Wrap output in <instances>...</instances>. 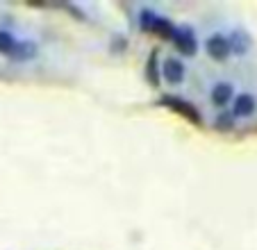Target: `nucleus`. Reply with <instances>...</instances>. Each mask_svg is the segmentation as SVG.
<instances>
[{
	"label": "nucleus",
	"mask_w": 257,
	"mask_h": 250,
	"mask_svg": "<svg viewBox=\"0 0 257 250\" xmlns=\"http://www.w3.org/2000/svg\"><path fill=\"white\" fill-rule=\"evenodd\" d=\"M157 105L166 107V109H171V111H175L178 116H182V118L189 120V123L196 125V128H203V114H200V109L194 105V102L185 100V98L164 93V96L157 98Z\"/></svg>",
	"instance_id": "nucleus-1"
},
{
	"label": "nucleus",
	"mask_w": 257,
	"mask_h": 250,
	"mask_svg": "<svg viewBox=\"0 0 257 250\" xmlns=\"http://www.w3.org/2000/svg\"><path fill=\"white\" fill-rule=\"evenodd\" d=\"M139 28L144 30V32L157 34L160 39H173V34H175L173 21L157 14L155 10H148V7H144V10L139 12Z\"/></svg>",
	"instance_id": "nucleus-2"
},
{
	"label": "nucleus",
	"mask_w": 257,
	"mask_h": 250,
	"mask_svg": "<svg viewBox=\"0 0 257 250\" xmlns=\"http://www.w3.org/2000/svg\"><path fill=\"white\" fill-rule=\"evenodd\" d=\"M173 46L178 53H182L185 57H194L196 53H198V39H196L194 30L189 28V25H185V28H175V34H173Z\"/></svg>",
	"instance_id": "nucleus-3"
},
{
	"label": "nucleus",
	"mask_w": 257,
	"mask_h": 250,
	"mask_svg": "<svg viewBox=\"0 0 257 250\" xmlns=\"http://www.w3.org/2000/svg\"><path fill=\"white\" fill-rule=\"evenodd\" d=\"M205 53H207L214 62H225V59L230 57V53H232L228 37H223V34H212V37H207V41H205Z\"/></svg>",
	"instance_id": "nucleus-4"
},
{
	"label": "nucleus",
	"mask_w": 257,
	"mask_h": 250,
	"mask_svg": "<svg viewBox=\"0 0 257 250\" xmlns=\"http://www.w3.org/2000/svg\"><path fill=\"white\" fill-rule=\"evenodd\" d=\"M185 75H187V68L178 57H166L162 62V80H166L169 84L185 82Z\"/></svg>",
	"instance_id": "nucleus-5"
},
{
	"label": "nucleus",
	"mask_w": 257,
	"mask_h": 250,
	"mask_svg": "<svg viewBox=\"0 0 257 250\" xmlns=\"http://www.w3.org/2000/svg\"><path fill=\"white\" fill-rule=\"evenodd\" d=\"M255 109H257L255 96H252V93H239L232 102V111H230V114H232L234 118H248V116L255 114Z\"/></svg>",
	"instance_id": "nucleus-6"
},
{
	"label": "nucleus",
	"mask_w": 257,
	"mask_h": 250,
	"mask_svg": "<svg viewBox=\"0 0 257 250\" xmlns=\"http://www.w3.org/2000/svg\"><path fill=\"white\" fill-rule=\"evenodd\" d=\"M146 80L151 87H160L162 84V66H160V50L153 48L148 59H146Z\"/></svg>",
	"instance_id": "nucleus-7"
},
{
	"label": "nucleus",
	"mask_w": 257,
	"mask_h": 250,
	"mask_svg": "<svg viewBox=\"0 0 257 250\" xmlns=\"http://www.w3.org/2000/svg\"><path fill=\"white\" fill-rule=\"evenodd\" d=\"M232 96H234V87L230 82H216L212 87V93H209L214 107H225L232 100Z\"/></svg>",
	"instance_id": "nucleus-8"
},
{
	"label": "nucleus",
	"mask_w": 257,
	"mask_h": 250,
	"mask_svg": "<svg viewBox=\"0 0 257 250\" xmlns=\"http://www.w3.org/2000/svg\"><path fill=\"white\" fill-rule=\"evenodd\" d=\"M34 55H37V46H34L32 41H16L10 59H14V62H28V59H32Z\"/></svg>",
	"instance_id": "nucleus-9"
},
{
	"label": "nucleus",
	"mask_w": 257,
	"mask_h": 250,
	"mask_svg": "<svg viewBox=\"0 0 257 250\" xmlns=\"http://www.w3.org/2000/svg\"><path fill=\"white\" fill-rule=\"evenodd\" d=\"M228 41H230V50H234V53H239V55H243L250 48V39L243 32H232V37H230Z\"/></svg>",
	"instance_id": "nucleus-10"
},
{
	"label": "nucleus",
	"mask_w": 257,
	"mask_h": 250,
	"mask_svg": "<svg viewBox=\"0 0 257 250\" xmlns=\"http://www.w3.org/2000/svg\"><path fill=\"white\" fill-rule=\"evenodd\" d=\"M214 128H216L218 132H230L234 128V116L230 114V111H221V114L214 118Z\"/></svg>",
	"instance_id": "nucleus-11"
},
{
	"label": "nucleus",
	"mask_w": 257,
	"mask_h": 250,
	"mask_svg": "<svg viewBox=\"0 0 257 250\" xmlns=\"http://www.w3.org/2000/svg\"><path fill=\"white\" fill-rule=\"evenodd\" d=\"M14 46H16V37H14V34L7 32V30H0V53L10 57L12 50H14Z\"/></svg>",
	"instance_id": "nucleus-12"
}]
</instances>
